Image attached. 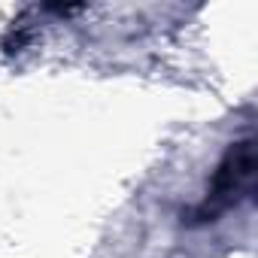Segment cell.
<instances>
[{
    "mask_svg": "<svg viewBox=\"0 0 258 258\" xmlns=\"http://www.w3.org/2000/svg\"><path fill=\"white\" fill-rule=\"evenodd\" d=\"M252 182H255V143H252V137H243V140L231 143V149L219 161L204 201L191 213V222L195 225L219 222L228 210H237L249 198Z\"/></svg>",
    "mask_w": 258,
    "mask_h": 258,
    "instance_id": "obj_1",
    "label": "cell"
}]
</instances>
